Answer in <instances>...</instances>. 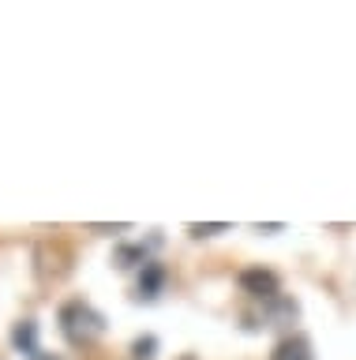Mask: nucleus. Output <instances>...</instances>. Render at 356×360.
<instances>
[{
    "label": "nucleus",
    "instance_id": "1",
    "mask_svg": "<svg viewBox=\"0 0 356 360\" xmlns=\"http://www.w3.org/2000/svg\"><path fill=\"white\" fill-rule=\"evenodd\" d=\"M60 330L72 345H91L105 334V315L86 300H68L60 308Z\"/></svg>",
    "mask_w": 356,
    "mask_h": 360
},
{
    "label": "nucleus",
    "instance_id": "2",
    "mask_svg": "<svg viewBox=\"0 0 356 360\" xmlns=\"http://www.w3.org/2000/svg\"><path fill=\"white\" fill-rule=\"evenodd\" d=\"M237 285L248 292V297L263 300V304H270V300L282 297V278H277L274 270H266V266H248V270H240Z\"/></svg>",
    "mask_w": 356,
    "mask_h": 360
},
{
    "label": "nucleus",
    "instance_id": "3",
    "mask_svg": "<svg viewBox=\"0 0 356 360\" xmlns=\"http://www.w3.org/2000/svg\"><path fill=\"white\" fill-rule=\"evenodd\" d=\"M12 345L19 349L23 356L30 360H57V356H41V345H38V323L34 319H23L12 326Z\"/></svg>",
    "mask_w": 356,
    "mask_h": 360
},
{
    "label": "nucleus",
    "instance_id": "4",
    "mask_svg": "<svg viewBox=\"0 0 356 360\" xmlns=\"http://www.w3.org/2000/svg\"><path fill=\"white\" fill-rule=\"evenodd\" d=\"M161 289H165V266L158 259H150V263L139 270V300H158Z\"/></svg>",
    "mask_w": 356,
    "mask_h": 360
},
{
    "label": "nucleus",
    "instance_id": "5",
    "mask_svg": "<svg viewBox=\"0 0 356 360\" xmlns=\"http://www.w3.org/2000/svg\"><path fill=\"white\" fill-rule=\"evenodd\" d=\"M270 360H311V342L304 334H285L282 342L274 345Z\"/></svg>",
    "mask_w": 356,
    "mask_h": 360
},
{
    "label": "nucleus",
    "instance_id": "6",
    "mask_svg": "<svg viewBox=\"0 0 356 360\" xmlns=\"http://www.w3.org/2000/svg\"><path fill=\"white\" fill-rule=\"evenodd\" d=\"M113 263H117V270L147 266L150 263V252H147V244H120L117 252H113Z\"/></svg>",
    "mask_w": 356,
    "mask_h": 360
},
{
    "label": "nucleus",
    "instance_id": "7",
    "mask_svg": "<svg viewBox=\"0 0 356 360\" xmlns=\"http://www.w3.org/2000/svg\"><path fill=\"white\" fill-rule=\"evenodd\" d=\"M296 300H282V297H277V300H270V304H266V326H285L289 319H296Z\"/></svg>",
    "mask_w": 356,
    "mask_h": 360
},
{
    "label": "nucleus",
    "instance_id": "8",
    "mask_svg": "<svg viewBox=\"0 0 356 360\" xmlns=\"http://www.w3.org/2000/svg\"><path fill=\"white\" fill-rule=\"evenodd\" d=\"M154 353H158V338L154 334H143V338L131 342V356L136 360H154Z\"/></svg>",
    "mask_w": 356,
    "mask_h": 360
},
{
    "label": "nucleus",
    "instance_id": "9",
    "mask_svg": "<svg viewBox=\"0 0 356 360\" xmlns=\"http://www.w3.org/2000/svg\"><path fill=\"white\" fill-rule=\"evenodd\" d=\"M187 233H192L195 240H203V236H218V233H229V225H225V221H206V225L192 221V225H187Z\"/></svg>",
    "mask_w": 356,
    "mask_h": 360
},
{
    "label": "nucleus",
    "instance_id": "10",
    "mask_svg": "<svg viewBox=\"0 0 356 360\" xmlns=\"http://www.w3.org/2000/svg\"><path fill=\"white\" fill-rule=\"evenodd\" d=\"M91 229H94V233H124L128 225H91Z\"/></svg>",
    "mask_w": 356,
    "mask_h": 360
},
{
    "label": "nucleus",
    "instance_id": "11",
    "mask_svg": "<svg viewBox=\"0 0 356 360\" xmlns=\"http://www.w3.org/2000/svg\"><path fill=\"white\" fill-rule=\"evenodd\" d=\"M285 225H255V233H266V236H274V233H282Z\"/></svg>",
    "mask_w": 356,
    "mask_h": 360
},
{
    "label": "nucleus",
    "instance_id": "12",
    "mask_svg": "<svg viewBox=\"0 0 356 360\" xmlns=\"http://www.w3.org/2000/svg\"><path fill=\"white\" fill-rule=\"evenodd\" d=\"M184 360H195V356H184Z\"/></svg>",
    "mask_w": 356,
    "mask_h": 360
}]
</instances>
